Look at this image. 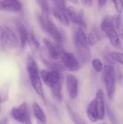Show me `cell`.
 <instances>
[{"label": "cell", "mask_w": 123, "mask_h": 124, "mask_svg": "<svg viewBox=\"0 0 123 124\" xmlns=\"http://www.w3.org/2000/svg\"><path fill=\"white\" fill-rule=\"evenodd\" d=\"M59 59L65 70L71 72H76L80 68V63L79 62L78 58L71 52L61 49L59 53Z\"/></svg>", "instance_id": "obj_7"}, {"label": "cell", "mask_w": 123, "mask_h": 124, "mask_svg": "<svg viewBox=\"0 0 123 124\" xmlns=\"http://www.w3.org/2000/svg\"><path fill=\"white\" fill-rule=\"evenodd\" d=\"M54 4L55 7L59 8V9H64L65 10L66 9V5H65V0H51Z\"/></svg>", "instance_id": "obj_27"}, {"label": "cell", "mask_w": 123, "mask_h": 124, "mask_svg": "<svg viewBox=\"0 0 123 124\" xmlns=\"http://www.w3.org/2000/svg\"><path fill=\"white\" fill-rule=\"evenodd\" d=\"M24 124H33V122H32V121H31L30 118H29L26 121V122H25Z\"/></svg>", "instance_id": "obj_31"}, {"label": "cell", "mask_w": 123, "mask_h": 124, "mask_svg": "<svg viewBox=\"0 0 123 124\" xmlns=\"http://www.w3.org/2000/svg\"><path fill=\"white\" fill-rule=\"evenodd\" d=\"M23 6L20 0H0V10L10 12H20Z\"/></svg>", "instance_id": "obj_12"}, {"label": "cell", "mask_w": 123, "mask_h": 124, "mask_svg": "<svg viewBox=\"0 0 123 124\" xmlns=\"http://www.w3.org/2000/svg\"><path fill=\"white\" fill-rule=\"evenodd\" d=\"M83 5H86V0H80Z\"/></svg>", "instance_id": "obj_33"}, {"label": "cell", "mask_w": 123, "mask_h": 124, "mask_svg": "<svg viewBox=\"0 0 123 124\" xmlns=\"http://www.w3.org/2000/svg\"><path fill=\"white\" fill-rule=\"evenodd\" d=\"M32 110L35 118L37 119V121L40 122L42 124H46L47 123L46 115L38 103L34 102L32 104Z\"/></svg>", "instance_id": "obj_16"}, {"label": "cell", "mask_w": 123, "mask_h": 124, "mask_svg": "<svg viewBox=\"0 0 123 124\" xmlns=\"http://www.w3.org/2000/svg\"><path fill=\"white\" fill-rule=\"evenodd\" d=\"M74 44L76 49L77 58L80 63L86 64L91 60V54L87 35L84 28L79 27L74 35Z\"/></svg>", "instance_id": "obj_1"}, {"label": "cell", "mask_w": 123, "mask_h": 124, "mask_svg": "<svg viewBox=\"0 0 123 124\" xmlns=\"http://www.w3.org/2000/svg\"><path fill=\"white\" fill-rule=\"evenodd\" d=\"M70 2H72L74 4H78V0H69Z\"/></svg>", "instance_id": "obj_32"}, {"label": "cell", "mask_w": 123, "mask_h": 124, "mask_svg": "<svg viewBox=\"0 0 123 124\" xmlns=\"http://www.w3.org/2000/svg\"><path fill=\"white\" fill-rule=\"evenodd\" d=\"M28 43L31 46V47L33 49L38 50V49H39L41 48V46H40V44H39L38 41L36 39V38L35 36V34L31 31H30V33H29V37H28Z\"/></svg>", "instance_id": "obj_22"}, {"label": "cell", "mask_w": 123, "mask_h": 124, "mask_svg": "<svg viewBox=\"0 0 123 124\" xmlns=\"http://www.w3.org/2000/svg\"><path fill=\"white\" fill-rule=\"evenodd\" d=\"M107 0H98V5H99V7L101 9V8H103L106 4H107Z\"/></svg>", "instance_id": "obj_28"}, {"label": "cell", "mask_w": 123, "mask_h": 124, "mask_svg": "<svg viewBox=\"0 0 123 124\" xmlns=\"http://www.w3.org/2000/svg\"><path fill=\"white\" fill-rule=\"evenodd\" d=\"M66 109L67 114L69 116V118L72 121L74 124H87L86 121L78 113H76L71 107V105L69 103H66Z\"/></svg>", "instance_id": "obj_17"}, {"label": "cell", "mask_w": 123, "mask_h": 124, "mask_svg": "<svg viewBox=\"0 0 123 124\" xmlns=\"http://www.w3.org/2000/svg\"><path fill=\"white\" fill-rule=\"evenodd\" d=\"M109 57L115 62L123 65V54L117 52H112L109 53Z\"/></svg>", "instance_id": "obj_25"}, {"label": "cell", "mask_w": 123, "mask_h": 124, "mask_svg": "<svg viewBox=\"0 0 123 124\" xmlns=\"http://www.w3.org/2000/svg\"><path fill=\"white\" fill-rule=\"evenodd\" d=\"M86 113H87V116H88V119L91 122L96 123V122H97L99 121L98 113H97V110H96V108L94 99L92 100L91 102L87 106Z\"/></svg>", "instance_id": "obj_18"}, {"label": "cell", "mask_w": 123, "mask_h": 124, "mask_svg": "<svg viewBox=\"0 0 123 124\" xmlns=\"http://www.w3.org/2000/svg\"><path fill=\"white\" fill-rule=\"evenodd\" d=\"M103 78L107 97L110 100H112L117 86V74L115 69L112 65L107 64L104 66Z\"/></svg>", "instance_id": "obj_5"}, {"label": "cell", "mask_w": 123, "mask_h": 124, "mask_svg": "<svg viewBox=\"0 0 123 124\" xmlns=\"http://www.w3.org/2000/svg\"><path fill=\"white\" fill-rule=\"evenodd\" d=\"M1 102H2V100H1V94H0V105ZM0 110H1V106H0Z\"/></svg>", "instance_id": "obj_34"}, {"label": "cell", "mask_w": 123, "mask_h": 124, "mask_svg": "<svg viewBox=\"0 0 123 124\" xmlns=\"http://www.w3.org/2000/svg\"><path fill=\"white\" fill-rule=\"evenodd\" d=\"M66 86L69 97L71 100H74L78 95V80L77 77L72 74H68L66 77Z\"/></svg>", "instance_id": "obj_10"}, {"label": "cell", "mask_w": 123, "mask_h": 124, "mask_svg": "<svg viewBox=\"0 0 123 124\" xmlns=\"http://www.w3.org/2000/svg\"><path fill=\"white\" fill-rule=\"evenodd\" d=\"M26 68L28 74V77L30 79V82L31 86L36 93L44 101L46 100L44 91L43 88L42 80L40 76V70L37 62L33 59V57L30 55H28L26 61Z\"/></svg>", "instance_id": "obj_2"}, {"label": "cell", "mask_w": 123, "mask_h": 124, "mask_svg": "<svg viewBox=\"0 0 123 124\" xmlns=\"http://www.w3.org/2000/svg\"><path fill=\"white\" fill-rule=\"evenodd\" d=\"M37 124H41L40 122H38V121H37Z\"/></svg>", "instance_id": "obj_35"}, {"label": "cell", "mask_w": 123, "mask_h": 124, "mask_svg": "<svg viewBox=\"0 0 123 124\" xmlns=\"http://www.w3.org/2000/svg\"><path fill=\"white\" fill-rule=\"evenodd\" d=\"M66 12L70 19V21L83 28H87V24L84 20V15L82 10L77 12L73 7L70 6L66 7Z\"/></svg>", "instance_id": "obj_9"}, {"label": "cell", "mask_w": 123, "mask_h": 124, "mask_svg": "<svg viewBox=\"0 0 123 124\" xmlns=\"http://www.w3.org/2000/svg\"><path fill=\"white\" fill-rule=\"evenodd\" d=\"M0 124H7V119L4 118L3 119L0 121Z\"/></svg>", "instance_id": "obj_30"}, {"label": "cell", "mask_w": 123, "mask_h": 124, "mask_svg": "<svg viewBox=\"0 0 123 124\" xmlns=\"http://www.w3.org/2000/svg\"><path fill=\"white\" fill-rule=\"evenodd\" d=\"M115 28L120 38L123 41V15L122 13H118L115 17Z\"/></svg>", "instance_id": "obj_19"}, {"label": "cell", "mask_w": 123, "mask_h": 124, "mask_svg": "<svg viewBox=\"0 0 123 124\" xmlns=\"http://www.w3.org/2000/svg\"><path fill=\"white\" fill-rule=\"evenodd\" d=\"M106 110H107V116L110 120V121L112 122V124H119V121L116 116V115L115 114V113L113 112V110L111 109V108L108 105H106Z\"/></svg>", "instance_id": "obj_23"}, {"label": "cell", "mask_w": 123, "mask_h": 124, "mask_svg": "<svg viewBox=\"0 0 123 124\" xmlns=\"http://www.w3.org/2000/svg\"><path fill=\"white\" fill-rule=\"evenodd\" d=\"M94 100H95V105L98 113L99 120H103L104 118L105 112H106V105L104 102V94L102 89H99L97 90Z\"/></svg>", "instance_id": "obj_13"}, {"label": "cell", "mask_w": 123, "mask_h": 124, "mask_svg": "<svg viewBox=\"0 0 123 124\" xmlns=\"http://www.w3.org/2000/svg\"><path fill=\"white\" fill-rule=\"evenodd\" d=\"M115 6L116 11L118 13H122L123 11V0H111Z\"/></svg>", "instance_id": "obj_26"}, {"label": "cell", "mask_w": 123, "mask_h": 124, "mask_svg": "<svg viewBox=\"0 0 123 124\" xmlns=\"http://www.w3.org/2000/svg\"></svg>", "instance_id": "obj_36"}, {"label": "cell", "mask_w": 123, "mask_h": 124, "mask_svg": "<svg viewBox=\"0 0 123 124\" xmlns=\"http://www.w3.org/2000/svg\"><path fill=\"white\" fill-rule=\"evenodd\" d=\"M87 39L89 45L94 46L97 42L101 40V35L99 34L97 30L94 29L88 33V35L87 36Z\"/></svg>", "instance_id": "obj_20"}, {"label": "cell", "mask_w": 123, "mask_h": 124, "mask_svg": "<svg viewBox=\"0 0 123 124\" xmlns=\"http://www.w3.org/2000/svg\"><path fill=\"white\" fill-rule=\"evenodd\" d=\"M15 24H16L17 34L19 36L20 46L21 49H25V45L28 43L30 31L26 27V25L23 23V22H22L20 20H17Z\"/></svg>", "instance_id": "obj_11"}, {"label": "cell", "mask_w": 123, "mask_h": 124, "mask_svg": "<svg viewBox=\"0 0 123 124\" xmlns=\"http://www.w3.org/2000/svg\"><path fill=\"white\" fill-rule=\"evenodd\" d=\"M92 66L94 68V69L97 72V73H101L103 72L104 70V65L102 62L98 59V58H95L92 60Z\"/></svg>", "instance_id": "obj_24"}, {"label": "cell", "mask_w": 123, "mask_h": 124, "mask_svg": "<svg viewBox=\"0 0 123 124\" xmlns=\"http://www.w3.org/2000/svg\"><path fill=\"white\" fill-rule=\"evenodd\" d=\"M0 44L7 49H14L18 47L20 42L17 34L7 25H0Z\"/></svg>", "instance_id": "obj_4"}, {"label": "cell", "mask_w": 123, "mask_h": 124, "mask_svg": "<svg viewBox=\"0 0 123 124\" xmlns=\"http://www.w3.org/2000/svg\"><path fill=\"white\" fill-rule=\"evenodd\" d=\"M41 9V14L45 15H50V9L48 0H35Z\"/></svg>", "instance_id": "obj_21"}, {"label": "cell", "mask_w": 123, "mask_h": 124, "mask_svg": "<svg viewBox=\"0 0 123 124\" xmlns=\"http://www.w3.org/2000/svg\"><path fill=\"white\" fill-rule=\"evenodd\" d=\"M100 28L101 30L105 33V35L109 39L111 44L114 47L120 49L122 46L120 38L117 33V31L115 28L112 20H111V18L108 17L104 18L100 25Z\"/></svg>", "instance_id": "obj_6"}, {"label": "cell", "mask_w": 123, "mask_h": 124, "mask_svg": "<svg viewBox=\"0 0 123 124\" xmlns=\"http://www.w3.org/2000/svg\"><path fill=\"white\" fill-rule=\"evenodd\" d=\"M52 14L54 17L57 19L58 22H59L62 25L64 26H69L70 25V19L67 15L66 9H59L55 6L52 7Z\"/></svg>", "instance_id": "obj_15"}, {"label": "cell", "mask_w": 123, "mask_h": 124, "mask_svg": "<svg viewBox=\"0 0 123 124\" xmlns=\"http://www.w3.org/2000/svg\"><path fill=\"white\" fill-rule=\"evenodd\" d=\"M38 20L42 30L49 36H50L55 42L57 44H61L62 42L63 38L62 33H60L57 25L51 20L49 15L40 14L38 16Z\"/></svg>", "instance_id": "obj_3"}, {"label": "cell", "mask_w": 123, "mask_h": 124, "mask_svg": "<svg viewBox=\"0 0 123 124\" xmlns=\"http://www.w3.org/2000/svg\"><path fill=\"white\" fill-rule=\"evenodd\" d=\"M93 4V0H86V6L91 7Z\"/></svg>", "instance_id": "obj_29"}, {"label": "cell", "mask_w": 123, "mask_h": 124, "mask_svg": "<svg viewBox=\"0 0 123 124\" xmlns=\"http://www.w3.org/2000/svg\"><path fill=\"white\" fill-rule=\"evenodd\" d=\"M43 43L46 49L49 57L52 60L57 61L59 59V53L61 49H59V47H57L51 41H50L46 39H43Z\"/></svg>", "instance_id": "obj_14"}, {"label": "cell", "mask_w": 123, "mask_h": 124, "mask_svg": "<svg viewBox=\"0 0 123 124\" xmlns=\"http://www.w3.org/2000/svg\"><path fill=\"white\" fill-rule=\"evenodd\" d=\"M10 116L15 121L25 124L26 121L30 118L28 103L23 102L20 105L12 108L10 110Z\"/></svg>", "instance_id": "obj_8"}]
</instances>
